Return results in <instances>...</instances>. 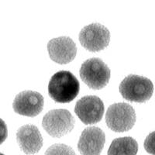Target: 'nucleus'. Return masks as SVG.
Returning <instances> with one entry per match:
<instances>
[{
    "instance_id": "obj_1",
    "label": "nucleus",
    "mask_w": 155,
    "mask_h": 155,
    "mask_svg": "<svg viewBox=\"0 0 155 155\" xmlns=\"http://www.w3.org/2000/svg\"><path fill=\"white\" fill-rule=\"evenodd\" d=\"M80 84L77 78L68 71L55 73L48 84V94L54 101L59 103H68L79 93Z\"/></svg>"
},
{
    "instance_id": "obj_2",
    "label": "nucleus",
    "mask_w": 155,
    "mask_h": 155,
    "mask_svg": "<svg viewBox=\"0 0 155 155\" xmlns=\"http://www.w3.org/2000/svg\"><path fill=\"white\" fill-rule=\"evenodd\" d=\"M120 92L127 100L143 103L151 98L153 85L147 78L130 74L120 83Z\"/></svg>"
},
{
    "instance_id": "obj_3",
    "label": "nucleus",
    "mask_w": 155,
    "mask_h": 155,
    "mask_svg": "<svg viewBox=\"0 0 155 155\" xmlns=\"http://www.w3.org/2000/svg\"><path fill=\"white\" fill-rule=\"evenodd\" d=\"M79 74L83 82L90 88L99 90L107 85L110 79L111 71L103 61L93 58L83 62Z\"/></svg>"
},
{
    "instance_id": "obj_4",
    "label": "nucleus",
    "mask_w": 155,
    "mask_h": 155,
    "mask_svg": "<svg viewBox=\"0 0 155 155\" xmlns=\"http://www.w3.org/2000/svg\"><path fill=\"white\" fill-rule=\"evenodd\" d=\"M106 122L108 127L114 132L128 131L135 124V110L127 103H114L108 108Z\"/></svg>"
},
{
    "instance_id": "obj_5",
    "label": "nucleus",
    "mask_w": 155,
    "mask_h": 155,
    "mask_svg": "<svg viewBox=\"0 0 155 155\" xmlns=\"http://www.w3.org/2000/svg\"><path fill=\"white\" fill-rule=\"evenodd\" d=\"M75 120L67 109H53L45 114L42 126L46 132L53 137L60 138L72 130Z\"/></svg>"
},
{
    "instance_id": "obj_6",
    "label": "nucleus",
    "mask_w": 155,
    "mask_h": 155,
    "mask_svg": "<svg viewBox=\"0 0 155 155\" xmlns=\"http://www.w3.org/2000/svg\"><path fill=\"white\" fill-rule=\"evenodd\" d=\"M79 41L81 46L92 52L105 49L110 41V33L100 23L89 24L80 31Z\"/></svg>"
},
{
    "instance_id": "obj_7",
    "label": "nucleus",
    "mask_w": 155,
    "mask_h": 155,
    "mask_svg": "<svg viewBox=\"0 0 155 155\" xmlns=\"http://www.w3.org/2000/svg\"><path fill=\"white\" fill-rule=\"evenodd\" d=\"M104 104L102 99L95 95H86L76 102L74 112L85 124H95L102 120L104 114Z\"/></svg>"
},
{
    "instance_id": "obj_8",
    "label": "nucleus",
    "mask_w": 155,
    "mask_h": 155,
    "mask_svg": "<svg viewBox=\"0 0 155 155\" xmlns=\"http://www.w3.org/2000/svg\"><path fill=\"white\" fill-rule=\"evenodd\" d=\"M44 99L41 93L34 91H23L15 97L12 107L15 113L22 116L34 117L41 113Z\"/></svg>"
},
{
    "instance_id": "obj_9",
    "label": "nucleus",
    "mask_w": 155,
    "mask_h": 155,
    "mask_svg": "<svg viewBox=\"0 0 155 155\" xmlns=\"http://www.w3.org/2000/svg\"><path fill=\"white\" fill-rule=\"evenodd\" d=\"M48 51L51 60L60 64H66L75 58L77 46L70 37H60L48 42Z\"/></svg>"
},
{
    "instance_id": "obj_10",
    "label": "nucleus",
    "mask_w": 155,
    "mask_h": 155,
    "mask_svg": "<svg viewBox=\"0 0 155 155\" xmlns=\"http://www.w3.org/2000/svg\"><path fill=\"white\" fill-rule=\"evenodd\" d=\"M106 142V135L100 128L85 129L80 136L78 149L81 155H100Z\"/></svg>"
},
{
    "instance_id": "obj_11",
    "label": "nucleus",
    "mask_w": 155,
    "mask_h": 155,
    "mask_svg": "<svg viewBox=\"0 0 155 155\" xmlns=\"http://www.w3.org/2000/svg\"><path fill=\"white\" fill-rule=\"evenodd\" d=\"M19 148L26 154H35L43 146V138L36 126L28 124L21 127L16 133Z\"/></svg>"
},
{
    "instance_id": "obj_12",
    "label": "nucleus",
    "mask_w": 155,
    "mask_h": 155,
    "mask_svg": "<svg viewBox=\"0 0 155 155\" xmlns=\"http://www.w3.org/2000/svg\"><path fill=\"white\" fill-rule=\"evenodd\" d=\"M137 142L132 137L116 138L108 150V155H137Z\"/></svg>"
},
{
    "instance_id": "obj_13",
    "label": "nucleus",
    "mask_w": 155,
    "mask_h": 155,
    "mask_svg": "<svg viewBox=\"0 0 155 155\" xmlns=\"http://www.w3.org/2000/svg\"><path fill=\"white\" fill-rule=\"evenodd\" d=\"M44 155H76L71 147L62 143H57L50 147Z\"/></svg>"
},
{
    "instance_id": "obj_14",
    "label": "nucleus",
    "mask_w": 155,
    "mask_h": 155,
    "mask_svg": "<svg viewBox=\"0 0 155 155\" xmlns=\"http://www.w3.org/2000/svg\"><path fill=\"white\" fill-rule=\"evenodd\" d=\"M8 136L7 126L5 122L0 118V145L6 140Z\"/></svg>"
},
{
    "instance_id": "obj_15",
    "label": "nucleus",
    "mask_w": 155,
    "mask_h": 155,
    "mask_svg": "<svg viewBox=\"0 0 155 155\" xmlns=\"http://www.w3.org/2000/svg\"><path fill=\"white\" fill-rule=\"evenodd\" d=\"M153 133L148 136L145 141V147L147 151L153 154Z\"/></svg>"
},
{
    "instance_id": "obj_16",
    "label": "nucleus",
    "mask_w": 155,
    "mask_h": 155,
    "mask_svg": "<svg viewBox=\"0 0 155 155\" xmlns=\"http://www.w3.org/2000/svg\"><path fill=\"white\" fill-rule=\"evenodd\" d=\"M0 155H4L3 153H0Z\"/></svg>"
}]
</instances>
